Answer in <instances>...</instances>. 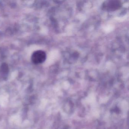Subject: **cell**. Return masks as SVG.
I'll return each instance as SVG.
<instances>
[{
  "label": "cell",
  "mask_w": 129,
  "mask_h": 129,
  "mask_svg": "<svg viewBox=\"0 0 129 129\" xmlns=\"http://www.w3.org/2000/svg\"><path fill=\"white\" fill-rule=\"evenodd\" d=\"M121 4L118 1H105L102 5L103 9L107 11H114L120 8Z\"/></svg>",
  "instance_id": "6da1fadb"
},
{
  "label": "cell",
  "mask_w": 129,
  "mask_h": 129,
  "mask_svg": "<svg viewBox=\"0 0 129 129\" xmlns=\"http://www.w3.org/2000/svg\"><path fill=\"white\" fill-rule=\"evenodd\" d=\"M46 59V54L44 51L37 50L33 53L31 56V60L36 64H41L45 61Z\"/></svg>",
  "instance_id": "7a4b0ae2"
}]
</instances>
